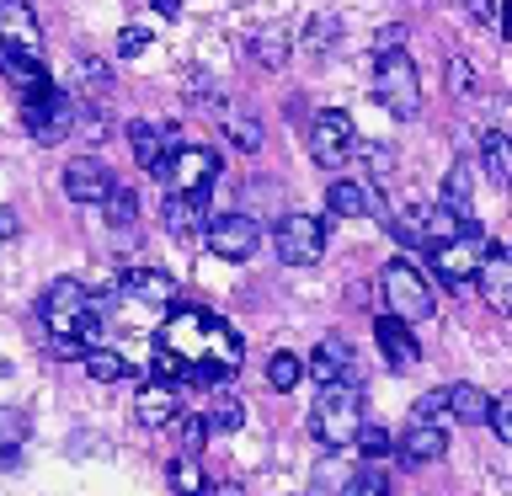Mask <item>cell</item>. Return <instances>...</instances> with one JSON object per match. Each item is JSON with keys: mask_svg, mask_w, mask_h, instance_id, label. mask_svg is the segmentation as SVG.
Segmentation results:
<instances>
[{"mask_svg": "<svg viewBox=\"0 0 512 496\" xmlns=\"http://www.w3.org/2000/svg\"><path fill=\"white\" fill-rule=\"evenodd\" d=\"M352 443H358V454H363V459H374V464H384V459L395 454V438H390L384 427H374V422H363L358 432H352Z\"/></svg>", "mask_w": 512, "mask_h": 496, "instance_id": "d590c367", "label": "cell"}, {"mask_svg": "<svg viewBox=\"0 0 512 496\" xmlns=\"http://www.w3.org/2000/svg\"><path fill=\"white\" fill-rule=\"evenodd\" d=\"M272 251H278L283 267H315L320 251H326V224L315 214H283L278 230H272Z\"/></svg>", "mask_w": 512, "mask_h": 496, "instance_id": "ba28073f", "label": "cell"}, {"mask_svg": "<svg viewBox=\"0 0 512 496\" xmlns=\"http://www.w3.org/2000/svg\"><path fill=\"white\" fill-rule=\"evenodd\" d=\"M38 310H43L48 336H54V358H80V352L96 347V336H102L107 299L86 294L80 278H54L48 294L38 299Z\"/></svg>", "mask_w": 512, "mask_h": 496, "instance_id": "7a4b0ae2", "label": "cell"}, {"mask_svg": "<svg viewBox=\"0 0 512 496\" xmlns=\"http://www.w3.org/2000/svg\"><path fill=\"white\" fill-rule=\"evenodd\" d=\"M352 150L368 160V171H374V176H384V171H390V160H395L390 144H352Z\"/></svg>", "mask_w": 512, "mask_h": 496, "instance_id": "ee69618b", "label": "cell"}, {"mask_svg": "<svg viewBox=\"0 0 512 496\" xmlns=\"http://www.w3.org/2000/svg\"><path fill=\"white\" fill-rule=\"evenodd\" d=\"M400 43H406V27H400V22H390V27L374 32V54H395Z\"/></svg>", "mask_w": 512, "mask_h": 496, "instance_id": "f6af8a7d", "label": "cell"}, {"mask_svg": "<svg viewBox=\"0 0 512 496\" xmlns=\"http://www.w3.org/2000/svg\"><path fill=\"white\" fill-rule=\"evenodd\" d=\"M326 208H331L336 219H358V214H374V203H368V192H363L358 182H347V176H342V182H331V187H326Z\"/></svg>", "mask_w": 512, "mask_h": 496, "instance_id": "484cf974", "label": "cell"}, {"mask_svg": "<svg viewBox=\"0 0 512 496\" xmlns=\"http://www.w3.org/2000/svg\"><path fill=\"white\" fill-rule=\"evenodd\" d=\"M336 32H342V22H336L331 11H326V16H315V22L304 27V54H310V59H326L331 48H336Z\"/></svg>", "mask_w": 512, "mask_h": 496, "instance_id": "836d02e7", "label": "cell"}, {"mask_svg": "<svg viewBox=\"0 0 512 496\" xmlns=\"http://www.w3.org/2000/svg\"><path fill=\"white\" fill-rule=\"evenodd\" d=\"M171 491L176 496H208V475H203V464L198 454H182V459H171Z\"/></svg>", "mask_w": 512, "mask_h": 496, "instance_id": "f546056e", "label": "cell"}, {"mask_svg": "<svg viewBox=\"0 0 512 496\" xmlns=\"http://www.w3.org/2000/svg\"><path fill=\"white\" fill-rule=\"evenodd\" d=\"M166 192H187V198H208V187L219 182V155L203 144H176V150L155 166Z\"/></svg>", "mask_w": 512, "mask_h": 496, "instance_id": "8992f818", "label": "cell"}, {"mask_svg": "<svg viewBox=\"0 0 512 496\" xmlns=\"http://www.w3.org/2000/svg\"><path fill=\"white\" fill-rule=\"evenodd\" d=\"M80 363H86V374L96 384H118L128 374V358H123V352H112V347H86V352H80Z\"/></svg>", "mask_w": 512, "mask_h": 496, "instance_id": "f1b7e54d", "label": "cell"}, {"mask_svg": "<svg viewBox=\"0 0 512 496\" xmlns=\"http://www.w3.org/2000/svg\"><path fill=\"white\" fill-rule=\"evenodd\" d=\"M22 448H27V416L0 406V470H11L22 459Z\"/></svg>", "mask_w": 512, "mask_h": 496, "instance_id": "4316f807", "label": "cell"}, {"mask_svg": "<svg viewBox=\"0 0 512 496\" xmlns=\"http://www.w3.org/2000/svg\"><path fill=\"white\" fill-rule=\"evenodd\" d=\"M310 496H352V464L342 459V448H331L310 475Z\"/></svg>", "mask_w": 512, "mask_h": 496, "instance_id": "44dd1931", "label": "cell"}, {"mask_svg": "<svg viewBox=\"0 0 512 496\" xmlns=\"http://www.w3.org/2000/svg\"><path fill=\"white\" fill-rule=\"evenodd\" d=\"M288 54H294V38H288V27H262L251 38V59L262 64V70H283Z\"/></svg>", "mask_w": 512, "mask_h": 496, "instance_id": "603a6c76", "label": "cell"}, {"mask_svg": "<svg viewBox=\"0 0 512 496\" xmlns=\"http://www.w3.org/2000/svg\"><path fill=\"white\" fill-rule=\"evenodd\" d=\"M304 374H310L315 384H336V379H347V384H358V352H352L342 336H326L315 352H310V363H304Z\"/></svg>", "mask_w": 512, "mask_h": 496, "instance_id": "5bb4252c", "label": "cell"}, {"mask_svg": "<svg viewBox=\"0 0 512 496\" xmlns=\"http://www.w3.org/2000/svg\"><path fill=\"white\" fill-rule=\"evenodd\" d=\"M134 411L144 427H171L176 411H182V384H166V379H150L144 390L134 395Z\"/></svg>", "mask_w": 512, "mask_h": 496, "instance_id": "2e32d148", "label": "cell"}, {"mask_svg": "<svg viewBox=\"0 0 512 496\" xmlns=\"http://www.w3.org/2000/svg\"><path fill=\"white\" fill-rule=\"evenodd\" d=\"M128 144H134V160L144 171L155 176V166L166 160L171 150H176V134L166 123H150V118H139V123H128Z\"/></svg>", "mask_w": 512, "mask_h": 496, "instance_id": "ac0fdd59", "label": "cell"}, {"mask_svg": "<svg viewBox=\"0 0 512 496\" xmlns=\"http://www.w3.org/2000/svg\"><path fill=\"white\" fill-rule=\"evenodd\" d=\"M352 144H358V134H352V118L342 107H326L310 123V155L320 160V166H342V160L352 155Z\"/></svg>", "mask_w": 512, "mask_h": 496, "instance_id": "8fae6325", "label": "cell"}, {"mask_svg": "<svg viewBox=\"0 0 512 496\" xmlns=\"http://www.w3.org/2000/svg\"><path fill=\"white\" fill-rule=\"evenodd\" d=\"M374 342H379V352H384L390 368H416V358H422V342H416L411 326L400 315H390V310L374 320Z\"/></svg>", "mask_w": 512, "mask_h": 496, "instance_id": "9a60e30c", "label": "cell"}, {"mask_svg": "<svg viewBox=\"0 0 512 496\" xmlns=\"http://www.w3.org/2000/svg\"><path fill=\"white\" fill-rule=\"evenodd\" d=\"M480 160H486V176L496 187L512 182V144H507L502 128H486V139H480Z\"/></svg>", "mask_w": 512, "mask_h": 496, "instance_id": "d4e9b609", "label": "cell"}, {"mask_svg": "<svg viewBox=\"0 0 512 496\" xmlns=\"http://www.w3.org/2000/svg\"><path fill=\"white\" fill-rule=\"evenodd\" d=\"M16 235H22V219L11 208H0V240H16Z\"/></svg>", "mask_w": 512, "mask_h": 496, "instance_id": "bcb514c9", "label": "cell"}, {"mask_svg": "<svg viewBox=\"0 0 512 496\" xmlns=\"http://www.w3.org/2000/svg\"><path fill=\"white\" fill-rule=\"evenodd\" d=\"M112 187H118V182H112V166H107L102 155H80V160L64 166V198H70V203L96 208Z\"/></svg>", "mask_w": 512, "mask_h": 496, "instance_id": "7c38bea8", "label": "cell"}, {"mask_svg": "<svg viewBox=\"0 0 512 496\" xmlns=\"http://www.w3.org/2000/svg\"><path fill=\"white\" fill-rule=\"evenodd\" d=\"M352 496H390V475H384V464H374V459L352 464Z\"/></svg>", "mask_w": 512, "mask_h": 496, "instance_id": "8d00e7d4", "label": "cell"}, {"mask_svg": "<svg viewBox=\"0 0 512 496\" xmlns=\"http://www.w3.org/2000/svg\"><path fill=\"white\" fill-rule=\"evenodd\" d=\"M395 448H400V459H406V464L422 470V464H438L448 454V432H443V422H411L406 438H400Z\"/></svg>", "mask_w": 512, "mask_h": 496, "instance_id": "e0dca14e", "label": "cell"}, {"mask_svg": "<svg viewBox=\"0 0 512 496\" xmlns=\"http://www.w3.org/2000/svg\"><path fill=\"white\" fill-rule=\"evenodd\" d=\"M299 379H304V363L294 358V352H272V358H267V384H272L278 395L299 390Z\"/></svg>", "mask_w": 512, "mask_h": 496, "instance_id": "d6a6232c", "label": "cell"}, {"mask_svg": "<svg viewBox=\"0 0 512 496\" xmlns=\"http://www.w3.org/2000/svg\"><path fill=\"white\" fill-rule=\"evenodd\" d=\"M102 208H107V224H112V230H128V224L139 219V192H134V187H112L107 198H102Z\"/></svg>", "mask_w": 512, "mask_h": 496, "instance_id": "e575fe53", "label": "cell"}, {"mask_svg": "<svg viewBox=\"0 0 512 496\" xmlns=\"http://www.w3.org/2000/svg\"><path fill=\"white\" fill-rule=\"evenodd\" d=\"M443 416H448V390H427L411 406V422H443Z\"/></svg>", "mask_w": 512, "mask_h": 496, "instance_id": "60d3db41", "label": "cell"}, {"mask_svg": "<svg viewBox=\"0 0 512 496\" xmlns=\"http://www.w3.org/2000/svg\"><path fill=\"white\" fill-rule=\"evenodd\" d=\"M22 118H27V134L38 144H59L64 134H75V102L54 80H38V86L22 91Z\"/></svg>", "mask_w": 512, "mask_h": 496, "instance_id": "5b68a950", "label": "cell"}, {"mask_svg": "<svg viewBox=\"0 0 512 496\" xmlns=\"http://www.w3.org/2000/svg\"><path fill=\"white\" fill-rule=\"evenodd\" d=\"M208 432H240V422H246V406L230 395V390H214V406H208Z\"/></svg>", "mask_w": 512, "mask_h": 496, "instance_id": "4dcf8cb0", "label": "cell"}, {"mask_svg": "<svg viewBox=\"0 0 512 496\" xmlns=\"http://www.w3.org/2000/svg\"><path fill=\"white\" fill-rule=\"evenodd\" d=\"M422 246H443V240H454L464 224H470V214H459V208H448V203H432L422 208Z\"/></svg>", "mask_w": 512, "mask_h": 496, "instance_id": "7402d4cb", "label": "cell"}, {"mask_svg": "<svg viewBox=\"0 0 512 496\" xmlns=\"http://www.w3.org/2000/svg\"><path fill=\"white\" fill-rule=\"evenodd\" d=\"M475 288L486 294L491 310H512V251L502 246V240H486V256H480L475 267Z\"/></svg>", "mask_w": 512, "mask_h": 496, "instance_id": "4fadbf2b", "label": "cell"}, {"mask_svg": "<svg viewBox=\"0 0 512 496\" xmlns=\"http://www.w3.org/2000/svg\"><path fill=\"white\" fill-rule=\"evenodd\" d=\"M144 48H150V27H123L118 32V54L123 59H139Z\"/></svg>", "mask_w": 512, "mask_h": 496, "instance_id": "7bdbcfd3", "label": "cell"}, {"mask_svg": "<svg viewBox=\"0 0 512 496\" xmlns=\"http://www.w3.org/2000/svg\"><path fill=\"white\" fill-rule=\"evenodd\" d=\"M464 11H470V16H480V22H496V6H491V0H464Z\"/></svg>", "mask_w": 512, "mask_h": 496, "instance_id": "7dc6e473", "label": "cell"}, {"mask_svg": "<svg viewBox=\"0 0 512 496\" xmlns=\"http://www.w3.org/2000/svg\"><path fill=\"white\" fill-rule=\"evenodd\" d=\"M240 363H246V347H240L230 320L214 310H176L155 331V379H166V384L219 390Z\"/></svg>", "mask_w": 512, "mask_h": 496, "instance_id": "6da1fadb", "label": "cell"}, {"mask_svg": "<svg viewBox=\"0 0 512 496\" xmlns=\"http://www.w3.org/2000/svg\"><path fill=\"white\" fill-rule=\"evenodd\" d=\"M118 288L139 304H171V294H176L171 272H160V267H128L118 278Z\"/></svg>", "mask_w": 512, "mask_h": 496, "instance_id": "ffe728a7", "label": "cell"}, {"mask_svg": "<svg viewBox=\"0 0 512 496\" xmlns=\"http://www.w3.org/2000/svg\"><path fill=\"white\" fill-rule=\"evenodd\" d=\"M358 427H363V390H358V384H347V379L320 384V395L310 406V432H315V438L326 448H347Z\"/></svg>", "mask_w": 512, "mask_h": 496, "instance_id": "3957f363", "label": "cell"}, {"mask_svg": "<svg viewBox=\"0 0 512 496\" xmlns=\"http://www.w3.org/2000/svg\"><path fill=\"white\" fill-rule=\"evenodd\" d=\"M203 240L214 256H224V262H246V256H256V246H262V224L251 214H214L203 224Z\"/></svg>", "mask_w": 512, "mask_h": 496, "instance_id": "30bf717a", "label": "cell"}, {"mask_svg": "<svg viewBox=\"0 0 512 496\" xmlns=\"http://www.w3.org/2000/svg\"><path fill=\"white\" fill-rule=\"evenodd\" d=\"M379 288H384V310L400 315L406 326H416V320H432V310H438V299H432L427 278L416 272L406 256H395V262H384L379 272Z\"/></svg>", "mask_w": 512, "mask_h": 496, "instance_id": "277c9868", "label": "cell"}, {"mask_svg": "<svg viewBox=\"0 0 512 496\" xmlns=\"http://www.w3.org/2000/svg\"><path fill=\"white\" fill-rule=\"evenodd\" d=\"M80 75H91V80H107V64H102V59H86V64H80Z\"/></svg>", "mask_w": 512, "mask_h": 496, "instance_id": "c3c4849f", "label": "cell"}, {"mask_svg": "<svg viewBox=\"0 0 512 496\" xmlns=\"http://www.w3.org/2000/svg\"><path fill=\"white\" fill-rule=\"evenodd\" d=\"M480 256H486V235H480V224L470 219L454 240H443V246H432V267H438V278L443 283H454V288H470L475 283V267H480Z\"/></svg>", "mask_w": 512, "mask_h": 496, "instance_id": "9c48e42d", "label": "cell"}, {"mask_svg": "<svg viewBox=\"0 0 512 496\" xmlns=\"http://www.w3.org/2000/svg\"><path fill=\"white\" fill-rule=\"evenodd\" d=\"M448 91H454V96H475V70L464 59H448Z\"/></svg>", "mask_w": 512, "mask_h": 496, "instance_id": "b9f144b4", "label": "cell"}, {"mask_svg": "<svg viewBox=\"0 0 512 496\" xmlns=\"http://www.w3.org/2000/svg\"><path fill=\"white\" fill-rule=\"evenodd\" d=\"M224 128H230L235 150H246V155H256V150H262V123H251V118H230Z\"/></svg>", "mask_w": 512, "mask_h": 496, "instance_id": "ab89813d", "label": "cell"}, {"mask_svg": "<svg viewBox=\"0 0 512 496\" xmlns=\"http://www.w3.org/2000/svg\"><path fill=\"white\" fill-rule=\"evenodd\" d=\"M374 96H379V107L390 112V118H416L422 112V80H416V64L400 54H379V75H374Z\"/></svg>", "mask_w": 512, "mask_h": 496, "instance_id": "52a82bcc", "label": "cell"}, {"mask_svg": "<svg viewBox=\"0 0 512 496\" xmlns=\"http://www.w3.org/2000/svg\"><path fill=\"white\" fill-rule=\"evenodd\" d=\"M176 438H182L187 454H198V448L208 443V422H203V416H182V411H176Z\"/></svg>", "mask_w": 512, "mask_h": 496, "instance_id": "74e56055", "label": "cell"}, {"mask_svg": "<svg viewBox=\"0 0 512 496\" xmlns=\"http://www.w3.org/2000/svg\"><path fill=\"white\" fill-rule=\"evenodd\" d=\"M219 496H240V486H219Z\"/></svg>", "mask_w": 512, "mask_h": 496, "instance_id": "f907efd6", "label": "cell"}, {"mask_svg": "<svg viewBox=\"0 0 512 496\" xmlns=\"http://www.w3.org/2000/svg\"><path fill=\"white\" fill-rule=\"evenodd\" d=\"M198 219H203V198H187V192H166V230L187 235Z\"/></svg>", "mask_w": 512, "mask_h": 496, "instance_id": "1f68e13d", "label": "cell"}, {"mask_svg": "<svg viewBox=\"0 0 512 496\" xmlns=\"http://www.w3.org/2000/svg\"><path fill=\"white\" fill-rule=\"evenodd\" d=\"M486 406H491V395L480 390V384H448V416L454 422H486Z\"/></svg>", "mask_w": 512, "mask_h": 496, "instance_id": "cb8c5ba5", "label": "cell"}, {"mask_svg": "<svg viewBox=\"0 0 512 496\" xmlns=\"http://www.w3.org/2000/svg\"><path fill=\"white\" fill-rule=\"evenodd\" d=\"M470 192H475V171H470V155H459L454 166H448V176H443V198H438V203L459 208V214H470Z\"/></svg>", "mask_w": 512, "mask_h": 496, "instance_id": "83f0119b", "label": "cell"}, {"mask_svg": "<svg viewBox=\"0 0 512 496\" xmlns=\"http://www.w3.org/2000/svg\"><path fill=\"white\" fill-rule=\"evenodd\" d=\"M486 422H491V432H496L502 443H512V395H491Z\"/></svg>", "mask_w": 512, "mask_h": 496, "instance_id": "f35d334b", "label": "cell"}, {"mask_svg": "<svg viewBox=\"0 0 512 496\" xmlns=\"http://www.w3.org/2000/svg\"><path fill=\"white\" fill-rule=\"evenodd\" d=\"M155 11L160 16H182V0H155Z\"/></svg>", "mask_w": 512, "mask_h": 496, "instance_id": "681fc988", "label": "cell"}, {"mask_svg": "<svg viewBox=\"0 0 512 496\" xmlns=\"http://www.w3.org/2000/svg\"><path fill=\"white\" fill-rule=\"evenodd\" d=\"M0 75H6L16 91H27V86H38V80H48L38 48H22V43H11V38H0Z\"/></svg>", "mask_w": 512, "mask_h": 496, "instance_id": "d6986e66", "label": "cell"}]
</instances>
